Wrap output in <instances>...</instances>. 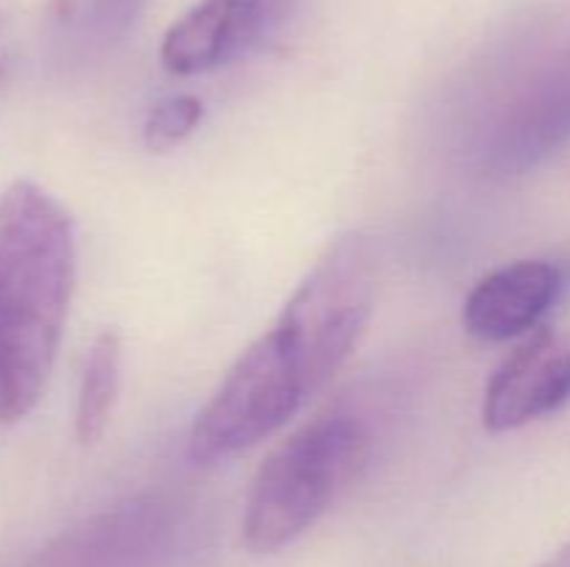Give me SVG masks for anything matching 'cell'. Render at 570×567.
Segmentation results:
<instances>
[{
  "mask_svg": "<svg viewBox=\"0 0 570 567\" xmlns=\"http://www.w3.org/2000/svg\"><path fill=\"white\" fill-rule=\"evenodd\" d=\"M376 304V256L362 233H343L317 256L267 331L239 354L195 415L187 450L226 461L282 431L343 370Z\"/></svg>",
  "mask_w": 570,
  "mask_h": 567,
  "instance_id": "6da1fadb",
  "label": "cell"
},
{
  "mask_svg": "<svg viewBox=\"0 0 570 567\" xmlns=\"http://www.w3.org/2000/svg\"><path fill=\"white\" fill-rule=\"evenodd\" d=\"M76 226L33 181L0 195V422H17L48 387L72 289Z\"/></svg>",
  "mask_w": 570,
  "mask_h": 567,
  "instance_id": "7a4b0ae2",
  "label": "cell"
},
{
  "mask_svg": "<svg viewBox=\"0 0 570 567\" xmlns=\"http://www.w3.org/2000/svg\"><path fill=\"white\" fill-rule=\"evenodd\" d=\"M373 437L354 411H326L289 434L250 484L243 543L250 554H276L309 531L360 478Z\"/></svg>",
  "mask_w": 570,
  "mask_h": 567,
  "instance_id": "3957f363",
  "label": "cell"
},
{
  "mask_svg": "<svg viewBox=\"0 0 570 567\" xmlns=\"http://www.w3.org/2000/svg\"><path fill=\"white\" fill-rule=\"evenodd\" d=\"M570 145V31L543 42L501 83L499 103L476 133L479 170L515 178Z\"/></svg>",
  "mask_w": 570,
  "mask_h": 567,
  "instance_id": "277c9868",
  "label": "cell"
},
{
  "mask_svg": "<svg viewBox=\"0 0 570 567\" xmlns=\"http://www.w3.org/2000/svg\"><path fill=\"white\" fill-rule=\"evenodd\" d=\"M184 534L173 500L134 498L50 539L26 567H170Z\"/></svg>",
  "mask_w": 570,
  "mask_h": 567,
  "instance_id": "5b68a950",
  "label": "cell"
},
{
  "mask_svg": "<svg viewBox=\"0 0 570 567\" xmlns=\"http://www.w3.org/2000/svg\"><path fill=\"white\" fill-rule=\"evenodd\" d=\"M301 0H198L161 39L173 76H200L271 44L298 14Z\"/></svg>",
  "mask_w": 570,
  "mask_h": 567,
  "instance_id": "8992f818",
  "label": "cell"
},
{
  "mask_svg": "<svg viewBox=\"0 0 570 567\" xmlns=\"http://www.w3.org/2000/svg\"><path fill=\"white\" fill-rule=\"evenodd\" d=\"M570 404V331L540 328L512 350L484 387L482 422L504 434Z\"/></svg>",
  "mask_w": 570,
  "mask_h": 567,
  "instance_id": "52a82bcc",
  "label": "cell"
},
{
  "mask_svg": "<svg viewBox=\"0 0 570 567\" xmlns=\"http://www.w3.org/2000/svg\"><path fill=\"white\" fill-rule=\"evenodd\" d=\"M566 281V267L549 259H521L495 267L468 292L462 326L484 342L521 337L549 315Z\"/></svg>",
  "mask_w": 570,
  "mask_h": 567,
  "instance_id": "ba28073f",
  "label": "cell"
},
{
  "mask_svg": "<svg viewBox=\"0 0 570 567\" xmlns=\"http://www.w3.org/2000/svg\"><path fill=\"white\" fill-rule=\"evenodd\" d=\"M122 370V337L115 328H106L89 345L83 356L81 381L76 398V439L81 445H95L104 437L120 392Z\"/></svg>",
  "mask_w": 570,
  "mask_h": 567,
  "instance_id": "9c48e42d",
  "label": "cell"
},
{
  "mask_svg": "<svg viewBox=\"0 0 570 567\" xmlns=\"http://www.w3.org/2000/svg\"><path fill=\"white\" fill-rule=\"evenodd\" d=\"M204 115L206 106L198 94H170V98L159 100L145 117V148L154 150V153H167V150L178 148L184 139L198 131Z\"/></svg>",
  "mask_w": 570,
  "mask_h": 567,
  "instance_id": "30bf717a",
  "label": "cell"
},
{
  "mask_svg": "<svg viewBox=\"0 0 570 567\" xmlns=\"http://www.w3.org/2000/svg\"><path fill=\"white\" fill-rule=\"evenodd\" d=\"M148 0H89V26L106 42L128 37Z\"/></svg>",
  "mask_w": 570,
  "mask_h": 567,
  "instance_id": "8fae6325",
  "label": "cell"
},
{
  "mask_svg": "<svg viewBox=\"0 0 570 567\" xmlns=\"http://www.w3.org/2000/svg\"><path fill=\"white\" fill-rule=\"evenodd\" d=\"M543 567H570V539L566 545H562L560 550H557L554 556H551L549 561H546Z\"/></svg>",
  "mask_w": 570,
  "mask_h": 567,
  "instance_id": "7c38bea8",
  "label": "cell"
}]
</instances>
